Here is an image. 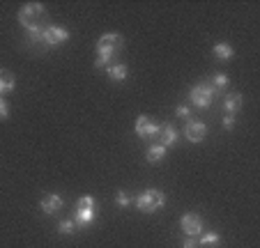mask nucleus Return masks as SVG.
<instances>
[{"label": "nucleus", "mask_w": 260, "mask_h": 248, "mask_svg": "<svg viewBox=\"0 0 260 248\" xmlns=\"http://www.w3.org/2000/svg\"><path fill=\"white\" fill-rule=\"evenodd\" d=\"M46 21V7L42 3H28V5L21 7L19 12V23L23 25L25 30L30 28H46L49 23Z\"/></svg>", "instance_id": "f257e3e1"}, {"label": "nucleus", "mask_w": 260, "mask_h": 248, "mask_svg": "<svg viewBox=\"0 0 260 248\" xmlns=\"http://www.w3.org/2000/svg\"><path fill=\"white\" fill-rule=\"evenodd\" d=\"M134 202H136L138 211H143V214H154V211L161 209L164 204H166V198H164V193L159 189H147V191H143Z\"/></svg>", "instance_id": "f03ea898"}, {"label": "nucleus", "mask_w": 260, "mask_h": 248, "mask_svg": "<svg viewBox=\"0 0 260 248\" xmlns=\"http://www.w3.org/2000/svg\"><path fill=\"white\" fill-rule=\"evenodd\" d=\"M216 94H219V92L212 88L210 83H198V85H193V88H191L189 99H191L193 106H198V108H210Z\"/></svg>", "instance_id": "7ed1b4c3"}, {"label": "nucleus", "mask_w": 260, "mask_h": 248, "mask_svg": "<svg viewBox=\"0 0 260 248\" xmlns=\"http://www.w3.org/2000/svg\"><path fill=\"white\" fill-rule=\"evenodd\" d=\"M122 49V37L115 32H108V34H102L97 42V55L99 58H108L113 60V55Z\"/></svg>", "instance_id": "20e7f679"}, {"label": "nucleus", "mask_w": 260, "mask_h": 248, "mask_svg": "<svg viewBox=\"0 0 260 248\" xmlns=\"http://www.w3.org/2000/svg\"><path fill=\"white\" fill-rule=\"evenodd\" d=\"M67 39H69V30L62 28V25L49 23L42 30V42H44L46 46H60V44H64Z\"/></svg>", "instance_id": "39448f33"}, {"label": "nucleus", "mask_w": 260, "mask_h": 248, "mask_svg": "<svg viewBox=\"0 0 260 248\" xmlns=\"http://www.w3.org/2000/svg\"><path fill=\"white\" fill-rule=\"evenodd\" d=\"M180 225H182V232L187 237H198L203 232V219L198 214H184L180 219Z\"/></svg>", "instance_id": "423d86ee"}, {"label": "nucleus", "mask_w": 260, "mask_h": 248, "mask_svg": "<svg viewBox=\"0 0 260 248\" xmlns=\"http://www.w3.org/2000/svg\"><path fill=\"white\" fill-rule=\"evenodd\" d=\"M157 131H159V124L147 115H138L136 120V136L141 138H157Z\"/></svg>", "instance_id": "0eeeda50"}, {"label": "nucleus", "mask_w": 260, "mask_h": 248, "mask_svg": "<svg viewBox=\"0 0 260 248\" xmlns=\"http://www.w3.org/2000/svg\"><path fill=\"white\" fill-rule=\"evenodd\" d=\"M184 136H187L189 143H201V140H205V136H207V127L198 120H189L187 127H184Z\"/></svg>", "instance_id": "6e6552de"}, {"label": "nucleus", "mask_w": 260, "mask_h": 248, "mask_svg": "<svg viewBox=\"0 0 260 248\" xmlns=\"http://www.w3.org/2000/svg\"><path fill=\"white\" fill-rule=\"evenodd\" d=\"M157 138H159V145H164L168 150V147H173L177 143V131L173 124H159V131H157Z\"/></svg>", "instance_id": "1a4fd4ad"}, {"label": "nucleus", "mask_w": 260, "mask_h": 248, "mask_svg": "<svg viewBox=\"0 0 260 248\" xmlns=\"http://www.w3.org/2000/svg\"><path fill=\"white\" fill-rule=\"evenodd\" d=\"M40 209L44 211V214H55V211H60L62 209V198H60L58 193H49V195H44L42 198V202H40Z\"/></svg>", "instance_id": "9d476101"}, {"label": "nucleus", "mask_w": 260, "mask_h": 248, "mask_svg": "<svg viewBox=\"0 0 260 248\" xmlns=\"http://www.w3.org/2000/svg\"><path fill=\"white\" fill-rule=\"evenodd\" d=\"M92 221H97V209H81V207H76V211H74V223H76V228H85V225H90Z\"/></svg>", "instance_id": "9b49d317"}, {"label": "nucleus", "mask_w": 260, "mask_h": 248, "mask_svg": "<svg viewBox=\"0 0 260 248\" xmlns=\"http://www.w3.org/2000/svg\"><path fill=\"white\" fill-rule=\"evenodd\" d=\"M16 85V78L12 72H7V69H3L0 72V97H5L7 92H12Z\"/></svg>", "instance_id": "f8f14e48"}, {"label": "nucleus", "mask_w": 260, "mask_h": 248, "mask_svg": "<svg viewBox=\"0 0 260 248\" xmlns=\"http://www.w3.org/2000/svg\"><path fill=\"white\" fill-rule=\"evenodd\" d=\"M242 106H244V97L242 94H226V99H223V108L228 111V115H235Z\"/></svg>", "instance_id": "ddd939ff"}, {"label": "nucleus", "mask_w": 260, "mask_h": 248, "mask_svg": "<svg viewBox=\"0 0 260 248\" xmlns=\"http://www.w3.org/2000/svg\"><path fill=\"white\" fill-rule=\"evenodd\" d=\"M164 156H166V147L159 145V143H157V145H150V147H147V152H145L147 163H161Z\"/></svg>", "instance_id": "4468645a"}, {"label": "nucleus", "mask_w": 260, "mask_h": 248, "mask_svg": "<svg viewBox=\"0 0 260 248\" xmlns=\"http://www.w3.org/2000/svg\"><path fill=\"white\" fill-rule=\"evenodd\" d=\"M106 74H108V78L111 81H115V83H122L124 78H127V64H120V62H113L111 67L106 69Z\"/></svg>", "instance_id": "2eb2a0df"}, {"label": "nucleus", "mask_w": 260, "mask_h": 248, "mask_svg": "<svg viewBox=\"0 0 260 248\" xmlns=\"http://www.w3.org/2000/svg\"><path fill=\"white\" fill-rule=\"evenodd\" d=\"M221 243V234L219 232H201L198 246L201 248H216Z\"/></svg>", "instance_id": "dca6fc26"}, {"label": "nucleus", "mask_w": 260, "mask_h": 248, "mask_svg": "<svg viewBox=\"0 0 260 248\" xmlns=\"http://www.w3.org/2000/svg\"><path fill=\"white\" fill-rule=\"evenodd\" d=\"M233 55H235V51H233L231 44H226V42H219V44H214V58L216 60H231Z\"/></svg>", "instance_id": "f3484780"}, {"label": "nucleus", "mask_w": 260, "mask_h": 248, "mask_svg": "<svg viewBox=\"0 0 260 248\" xmlns=\"http://www.w3.org/2000/svg\"><path fill=\"white\" fill-rule=\"evenodd\" d=\"M58 232L60 234H74L76 232V223H74V219H64L58 223Z\"/></svg>", "instance_id": "a211bd4d"}, {"label": "nucleus", "mask_w": 260, "mask_h": 248, "mask_svg": "<svg viewBox=\"0 0 260 248\" xmlns=\"http://www.w3.org/2000/svg\"><path fill=\"white\" fill-rule=\"evenodd\" d=\"M226 85H228V76H226V74H216V76L212 78V88H214L219 94L223 92V88H226Z\"/></svg>", "instance_id": "6ab92c4d"}, {"label": "nucleus", "mask_w": 260, "mask_h": 248, "mask_svg": "<svg viewBox=\"0 0 260 248\" xmlns=\"http://www.w3.org/2000/svg\"><path fill=\"white\" fill-rule=\"evenodd\" d=\"M42 30H44V28H30V30H25V32H28V42H30V44H44V42H42Z\"/></svg>", "instance_id": "aec40b11"}, {"label": "nucleus", "mask_w": 260, "mask_h": 248, "mask_svg": "<svg viewBox=\"0 0 260 248\" xmlns=\"http://www.w3.org/2000/svg\"><path fill=\"white\" fill-rule=\"evenodd\" d=\"M76 207H81V209H97V202H94V198H90V195H83V198H79Z\"/></svg>", "instance_id": "412c9836"}, {"label": "nucleus", "mask_w": 260, "mask_h": 248, "mask_svg": "<svg viewBox=\"0 0 260 248\" xmlns=\"http://www.w3.org/2000/svg\"><path fill=\"white\" fill-rule=\"evenodd\" d=\"M129 204H132V198L124 191H118V207H129Z\"/></svg>", "instance_id": "4be33fe9"}, {"label": "nucleus", "mask_w": 260, "mask_h": 248, "mask_svg": "<svg viewBox=\"0 0 260 248\" xmlns=\"http://www.w3.org/2000/svg\"><path fill=\"white\" fill-rule=\"evenodd\" d=\"M175 115L182 117V120H189V117H191V108H189V106H177Z\"/></svg>", "instance_id": "5701e85b"}, {"label": "nucleus", "mask_w": 260, "mask_h": 248, "mask_svg": "<svg viewBox=\"0 0 260 248\" xmlns=\"http://www.w3.org/2000/svg\"><path fill=\"white\" fill-rule=\"evenodd\" d=\"M233 127H235V115H226L223 117V129H226V131H233Z\"/></svg>", "instance_id": "b1692460"}, {"label": "nucleus", "mask_w": 260, "mask_h": 248, "mask_svg": "<svg viewBox=\"0 0 260 248\" xmlns=\"http://www.w3.org/2000/svg\"><path fill=\"white\" fill-rule=\"evenodd\" d=\"M7 115H10V108H7V101L3 97H0V120H7Z\"/></svg>", "instance_id": "393cba45"}, {"label": "nucleus", "mask_w": 260, "mask_h": 248, "mask_svg": "<svg viewBox=\"0 0 260 248\" xmlns=\"http://www.w3.org/2000/svg\"><path fill=\"white\" fill-rule=\"evenodd\" d=\"M182 248H198L196 237H187V239H184V243H182Z\"/></svg>", "instance_id": "a878e982"}]
</instances>
